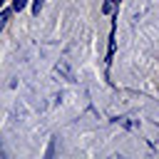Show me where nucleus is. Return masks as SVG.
Returning <instances> with one entry per match:
<instances>
[{
    "instance_id": "f257e3e1",
    "label": "nucleus",
    "mask_w": 159,
    "mask_h": 159,
    "mask_svg": "<svg viewBox=\"0 0 159 159\" xmlns=\"http://www.w3.org/2000/svg\"><path fill=\"white\" fill-rule=\"evenodd\" d=\"M114 57V25H112V35H109V52H107V65L112 62Z\"/></svg>"
},
{
    "instance_id": "f03ea898",
    "label": "nucleus",
    "mask_w": 159,
    "mask_h": 159,
    "mask_svg": "<svg viewBox=\"0 0 159 159\" xmlns=\"http://www.w3.org/2000/svg\"><path fill=\"white\" fill-rule=\"evenodd\" d=\"M25 5H27V0H12V10H17V12H20Z\"/></svg>"
},
{
    "instance_id": "7ed1b4c3",
    "label": "nucleus",
    "mask_w": 159,
    "mask_h": 159,
    "mask_svg": "<svg viewBox=\"0 0 159 159\" xmlns=\"http://www.w3.org/2000/svg\"><path fill=\"white\" fill-rule=\"evenodd\" d=\"M7 17H10V12H0V30L5 27V22H7Z\"/></svg>"
},
{
    "instance_id": "20e7f679",
    "label": "nucleus",
    "mask_w": 159,
    "mask_h": 159,
    "mask_svg": "<svg viewBox=\"0 0 159 159\" xmlns=\"http://www.w3.org/2000/svg\"><path fill=\"white\" fill-rule=\"evenodd\" d=\"M40 7H42V0H35V5H32V12L37 15V12H40Z\"/></svg>"
},
{
    "instance_id": "39448f33",
    "label": "nucleus",
    "mask_w": 159,
    "mask_h": 159,
    "mask_svg": "<svg viewBox=\"0 0 159 159\" xmlns=\"http://www.w3.org/2000/svg\"><path fill=\"white\" fill-rule=\"evenodd\" d=\"M2 2H5V0H0V5H2Z\"/></svg>"
}]
</instances>
